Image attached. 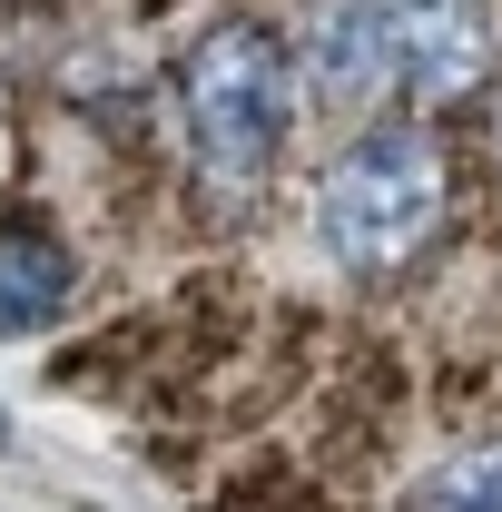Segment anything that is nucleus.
<instances>
[{
    "mask_svg": "<svg viewBox=\"0 0 502 512\" xmlns=\"http://www.w3.org/2000/svg\"><path fill=\"white\" fill-rule=\"evenodd\" d=\"M306 69L325 99H463L493 69V0H325Z\"/></svg>",
    "mask_w": 502,
    "mask_h": 512,
    "instance_id": "nucleus-1",
    "label": "nucleus"
},
{
    "mask_svg": "<svg viewBox=\"0 0 502 512\" xmlns=\"http://www.w3.org/2000/svg\"><path fill=\"white\" fill-rule=\"evenodd\" d=\"M178 109H188V148L207 188L247 197L276 178L286 128H296V50L266 20H217L178 69Z\"/></svg>",
    "mask_w": 502,
    "mask_h": 512,
    "instance_id": "nucleus-2",
    "label": "nucleus"
},
{
    "mask_svg": "<svg viewBox=\"0 0 502 512\" xmlns=\"http://www.w3.org/2000/svg\"><path fill=\"white\" fill-rule=\"evenodd\" d=\"M434 227H443V148L424 128H404V119L365 128V138L325 168V188H315V237H325V256H335L345 276L404 266Z\"/></svg>",
    "mask_w": 502,
    "mask_h": 512,
    "instance_id": "nucleus-3",
    "label": "nucleus"
},
{
    "mask_svg": "<svg viewBox=\"0 0 502 512\" xmlns=\"http://www.w3.org/2000/svg\"><path fill=\"white\" fill-rule=\"evenodd\" d=\"M79 286V256L50 227H0V345L10 335H40Z\"/></svg>",
    "mask_w": 502,
    "mask_h": 512,
    "instance_id": "nucleus-4",
    "label": "nucleus"
},
{
    "mask_svg": "<svg viewBox=\"0 0 502 512\" xmlns=\"http://www.w3.org/2000/svg\"><path fill=\"white\" fill-rule=\"evenodd\" d=\"M404 512H502V444L434 463V473L404 493Z\"/></svg>",
    "mask_w": 502,
    "mask_h": 512,
    "instance_id": "nucleus-5",
    "label": "nucleus"
},
{
    "mask_svg": "<svg viewBox=\"0 0 502 512\" xmlns=\"http://www.w3.org/2000/svg\"><path fill=\"white\" fill-rule=\"evenodd\" d=\"M0 444H10V424H0Z\"/></svg>",
    "mask_w": 502,
    "mask_h": 512,
    "instance_id": "nucleus-6",
    "label": "nucleus"
}]
</instances>
